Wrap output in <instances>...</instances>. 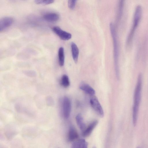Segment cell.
Here are the masks:
<instances>
[{
    "mask_svg": "<svg viewBox=\"0 0 148 148\" xmlns=\"http://www.w3.org/2000/svg\"><path fill=\"white\" fill-rule=\"evenodd\" d=\"M63 116L65 119L68 118L70 114L71 110V103L70 99L67 97L63 98L62 104Z\"/></svg>",
    "mask_w": 148,
    "mask_h": 148,
    "instance_id": "obj_5",
    "label": "cell"
},
{
    "mask_svg": "<svg viewBox=\"0 0 148 148\" xmlns=\"http://www.w3.org/2000/svg\"><path fill=\"white\" fill-rule=\"evenodd\" d=\"M141 74H139L135 88L132 108V122L133 125H136L141 98L142 77Z\"/></svg>",
    "mask_w": 148,
    "mask_h": 148,
    "instance_id": "obj_1",
    "label": "cell"
},
{
    "mask_svg": "<svg viewBox=\"0 0 148 148\" xmlns=\"http://www.w3.org/2000/svg\"><path fill=\"white\" fill-rule=\"evenodd\" d=\"M111 34L114 46V55L115 70L117 78L119 77V47L117 36L114 24L111 23L110 25Z\"/></svg>",
    "mask_w": 148,
    "mask_h": 148,
    "instance_id": "obj_2",
    "label": "cell"
},
{
    "mask_svg": "<svg viewBox=\"0 0 148 148\" xmlns=\"http://www.w3.org/2000/svg\"><path fill=\"white\" fill-rule=\"evenodd\" d=\"M90 103L92 108L98 115L103 117L104 116L103 111L96 97L92 96L90 99Z\"/></svg>",
    "mask_w": 148,
    "mask_h": 148,
    "instance_id": "obj_4",
    "label": "cell"
},
{
    "mask_svg": "<svg viewBox=\"0 0 148 148\" xmlns=\"http://www.w3.org/2000/svg\"><path fill=\"white\" fill-rule=\"evenodd\" d=\"M54 0H35V3L38 4L48 5L53 3Z\"/></svg>",
    "mask_w": 148,
    "mask_h": 148,
    "instance_id": "obj_17",
    "label": "cell"
},
{
    "mask_svg": "<svg viewBox=\"0 0 148 148\" xmlns=\"http://www.w3.org/2000/svg\"><path fill=\"white\" fill-rule=\"evenodd\" d=\"M52 29L57 35L63 40H68L71 38L72 36L70 33L62 30L58 27H54Z\"/></svg>",
    "mask_w": 148,
    "mask_h": 148,
    "instance_id": "obj_6",
    "label": "cell"
},
{
    "mask_svg": "<svg viewBox=\"0 0 148 148\" xmlns=\"http://www.w3.org/2000/svg\"><path fill=\"white\" fill-rule=\"evenodd\" d=\"M142 14V8L140 5L136 8L133 18L132 27L129 34L130 35L134 36L136 30L138 27L141 19Z\"/></svg>",
    "mask_w": 148,
    "mask_h": 148,
    "instance_id": "obj_3",
    "label": "cell"
},
{
    "mask_svg": "<svg viewBox=\"0 0 148 148\" xmlns=\"http://www.w3.org/2000/svg\"><path fill=\"white\" fill-rule=\"evenodd\" d=\"M79 135L76 130L73 127H71L68 134L69 140L70 141H73L77 139Z\"/></svg>",
    "mask_w": 148,
    "mask_h": 148,
    "instance_id": "obj_13",
    "label": "cell"
},
{
    "mask_svg": "<svg viewBox=\"0 0 148 148\" xmlns=\"http://www.w3.org/2000/svg\"><path fill=\"white\" fill-rule=\"evenodd\" d=\"M75 119L79 128L81 130L84 131L86 128V125L82 114H78L76 116Z\"/></svg>",
    "mask_w": 148,
    "mask_h": 148,
    "instance_id": "obj_14",
    "label": "cell"
},
{
    "mask_svg": "<svg viewBox=\"0 0 148 148\" xmlns=\"http://www.w3.org/2000/svg\"><path fill=\"white\" fill-rule=\"evenodd\" d=\"M88 145V143L83 138L79 139L74 142L72 145L73 148H87Z\"/></svg>",
    "mask_w": 148,
    "mask_h": 148,
    "instance_id": "obj_10",
    "label": "cell"
},
{
    "mask_svg": "<svg viewBox=\"0 0 148 148\" xmlns=\"http://www.w3.org/2000/svg\"><path fill=\"white\" fill-rule=\"evenodd\" d=\"M72 56L73 60L77 63L79 54V50L77 45L73 42H72L71 45Z\"/></svg>",
    "mask_w": 148,
    "mask_h": 148,
    "instance_id": "obj_12",
    "label": "cell"
},
{
    "mask_svg": "<svg viewBox=\"0 0 148 148\" xmlns=\"http://www.w3.org/2000/svg\"><path fill=\"white\" fill-rule=\"evenodd\" d=\"M98 123V121L97 120H95L92 121L83 131V136L84 137L89 136L91 134Z\"/></svg>",
    "mask_w": 148,
    "mask_h": 148,
    "instance_id": "obj_9",
    "label": "cell"
},
{
    "mask_svg": "<svg viewBox=\"0 0 148 148\" xmlns=\"http://www.w3.org/2000/svg\"><path fill=\"white\" fill-rule=\"evenodd\" d=\"M47 102L49 106H51L53 104V99L51 97H48L47 99Z\"/></svg>",
    "mask_w": 148,
    "mask_h": 148,
    "instance_id": "obj_19",
    "label": "cell"
},
{
    "mask_svg": "<svg viewBox=\"0 0 148 148\" xmlns=\"http://www.w3.org/2000/svg\"><path fill=\"white\" fill-rule=\"evenodd\" d=\"M60 83L61 85L64 88L68 87L70 84L69 79L68 76L65 74L62 75L61 78Z\"/></svg>",
    "mask_w": 148,
    "mask_h": 148,
    "instance_id": "obj_16",
    "label": "cell"
},
{
    "mask_svg": "<svg viewBox=\"0 0 148 148\" xmlns=\"http://www.w3.org/2000/svg\"><path fill=\"white\" fill-rule=\"evenodd\" d=\"M58 57L59 65L61 66H63L64 62V49L62 47H60L59 49Z\"/></svg>",
    "mask_w": 148,
    "mask_h": 148,
    "instance_id": "obj_15",
    "label": "cell"
},
{
    "mask_svg": "<svg viewBox=\"0 0 148 148\" xmlns=\"http://www.w3.org/2000/svg\"><path fill=\"white\" fill-rule=\"evenodd\" d=\"M77 0H68V6L69 8L71 9H73L75 5Z\"/></svg>",
    "mask_w": 148,
    "mask_h": 148,
    "instance_id": "obj_18",
    "label": "cell"
},
{
    "mask_svg": "<svg viewBox=\"0 0 148 148\" xmlns=\"http://www.w3.org/2000/svg\"><path fill=\"white\" fill-rule=\"evenodd\" d=\"M79 88L86 93L92 96L95 94V90L87 84L84 83H81L80 85Z\"/></svg>",
    "mask_w": 148,
    "mask_h": 148,
    "instance_id": "obj_11",
    "label": "cell"
},
{
    "mask_svg": "<svg viewBox=\"0 0 148 148\" xmlns=\"http://www.w3.org/2000/svg\"><path fill=\"white\" fill-rule=\"evenodd\" d=\"M14 19L9 17H3L0 20V31H3L8 28L13 23Z\"/></svg>",
    "mask_w": 148,
    "mask_h": 148,
    "instance_id": "obj_7",
    "label": "cell"
},
{
    "mask_svg": "<svg viewBox=\"0 0 148 148\" xmlns=\"http://www.w3.org/2000/svg\"><path fill=\"white\" fill-rule=\"evenodd\" d=\"M43 17L44 19L49 22H55L60 18V16L57 13L53 12H47L45 14Z\"/></svg>",
    "mask_w": 148,
    "mask_h": 148,
    "instance_id": "obj_8",
    "label": "cell"
}]
</instances>
